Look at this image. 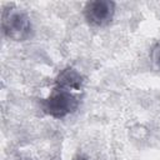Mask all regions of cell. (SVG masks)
Listing matches in <instances>:
<instances>
[{
  "label": "cell",
  "mask_w": 160,
  "mask_h": 160,
  "mask_svg": "<svg viewBox=\"0 0 160 160\" xmlns=\"http://www.w3.org/2000/svg\"><path fill=\"white\" fill-rule=\"evenodd\" d=\"M1 29L8 39L24 41L31 34V22L26 12L14 5H8L1 14Z\"/></svg>",
  "instance_id": "1"
},
{
  "label": "cell",
  "mask_w": 160,
  "mask_h": 160,
  "mask_svg": "<svg viewBox=\"0 0 160 160\" xmlns=\"http://www.w3.org/2000/svg\"><path fill=\"white\" fill-rule=\"evenodd\" d=\"M80 104V99L78 95L71 92L70 90H65L61 88H54L48 98L42 99L41 109L45 114L50 115L55 119L65 118L66 115L74 112Z\"/></svg>",
  "instance_id": "2"
},
{
  "label": "cell",
  "mask_w": 160,
  "mask_h": 160,
  "mask_svg": "<svg viewBox=\"0 0 160 160\" xmlns=\"http://www.w3.org/2000/svg\"><path fill=\"white\" fill-rule=\"evenodd\" d=\"M115 14V2L110 0H94L85 4L84 15L86 21L94 26L108 25Z\"/></svg>",
  "instance_id": "3"
},
{
  "label": "cell",
  "mask_w": 160,
  "mask_h": 160,
  "mask_svg": "<svg viewBox=\"0 0 160 160\" xmlns=\"http://www.w3.org/2000/svg\"><path fill=\"white\" fill-rule=\"evenodd\" d=\"M84 84V76L74 68H65L62 69L56 79H55V86L61 88L65 90H80Z\"/></svg>",
  "instance_id": "4"
},
{
  "label": "cell",
  "mask_w": 160,
  "mask_h": 160,
  "mask_svg": "<svg viewBox=\"0 0 160 160\" xmlns=\"http://www.w3.org/2000/svg\"><path fill=\"white\" fill-rule=\"evenodd\" d=\"M150 60L152 62V65L155 66L156 70L160 71V41H158L150 51Z\"/></svg>",
  "instance_id": "5"
},
{
  "label": "cell",
  "mask_w": 160,
  "mask_h": 160,
  "mask_svg": "<svg viewBox=\"0 0 160 160\" xmlns=\"http://www.w3.org/2000/svg\"><path fill=\"white\" fill-rule=\"evenodd\" d=\"M72 160H85L84 158H75V159H72Z\"/></svg>",
  "instance_id": "6"
}]
</instances>
